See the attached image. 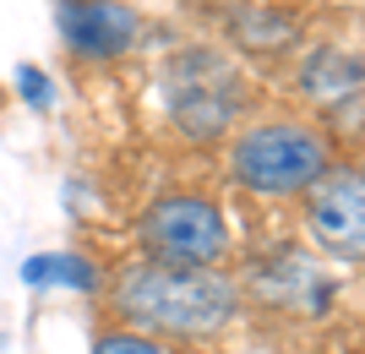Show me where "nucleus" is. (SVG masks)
Wrapping results in <instances>:
<instances>
[{"label":"nucleus","instance_id":"f257e3e1","mask_svg":"<svg viewBox=\"0 0 365 354\" xmlns=\"http://www.w3.org/2000/svg\"><path fill=\"white\" fill-rule=\"evenodd\" d=\"M115 327L164 343H213L245 316V283L229 267H169L137 256L104 283Z\"/></svg>","mask_w":365,"mask_h":354},{"label":"nucleus","instance_id":"f03ea898","mask_svg":"<svg viewBox=\"0 0 365 354\" xmlns=\"http://www.w3.org/2000/svg\"><path fill=\"white\" fill-rule=\"evenodd\" d=\"M338 164L333 131L305 115H251L224 142V180L257 202H294Z\"/></svg>","mask_w":365,"mask_h":354},{"label":"nucleus","instance_id":"7ed1b4c3","mask_svg":"<svg viewBox=\"0 0 365 354\" xmlns=\"http://www.w3.org/2000/svg\"><path fill=\"white\" fill-rule=\"evenodd\" d=\"M158 98H164V120L191 147H224L235 137V125L251 120L257 82L229 49L180 44L158 66Z\"/></svg>","mask_w":365,"mask_h":354},{"label":"nucleus","instance_id":"20e7f679","mask_svg":"<svg viewBox=\"0 0 365 354\" xmlns=\"http://www.w3.org/2000/svg\"><path fill=\"white\" fill-rule=\"evenodd\" d=\"M137 251L169 267H224L235 251V224L213 191H158L137 213Z\"/></svg>","mask_w":365,"mask_h":354},{"label":"nucleus","instance_id":"39448f33","mask_svg":"<svg viewBox=\"0 0 365 354\" xmlns=\"http://www.w3.org/2000/svg\"><path fill=\"white\" fill-rule=\"evenodd\" d=\"M305 234H311V246L338 262L344 273L365 262V175L360 164H333V170L322 175L311 191H305Z\"/></svg>","mask_w":365,"mask_h":354},{"label":"nucleus","instance_id":"423d86ee","mask_svg":"<svg viewBox=\"0 0 365 354\" xmlns=\"http://www.w3.org/2000/svg\"><path fill=\"white\" fill-rule=\"evenodd\" d=\"M55 33L82 66L125 61L142 38V11L131 0H55Z\"/></svg>","mask_w":365,"mask_h":354},{"label":"nucleus","instance_id":"0eeeda50","mask_svg":"<svg viewBox=\"0 0 365 354\" xmlns=\"http://www.w3.org/2000/svg\"><path fill=\"white\" fill-rule=\"evenodd\" d=\"M294 93H300L305 109H317L327 120H360V93H365V61L354 44H338V38H322V44H300V61H294Z\"/></svg>","mask_w":365,"mask_h":354},{"label":"nucleus","instance_id":"6e6552de","mask_svg":"<svg viewBox=\"0 0 365 354\" xmlns=\"http://www.w3.org/2000/svg\"><path fill=\"white\" fill-rule=\"evenodd\" d=\"M251 294H257L262 306H273V311L322 316V311H333V300H338V278H327L305 251L278 246V251L251 256Z\"/></svg>","mask_w":365,"mask_h":354},{"label":"nucleus","instance_id":"1a4fd4ad","mask_svg":"<svg viewBox=\"0 0 365 354\" xmlns=\"http://www.w3.org/2000/svg\"><path fill=\"white\" fill-rule=\"evenodd\" d=\"M218 28H224V44L235 55H245V61H284V55H300V44H305V16L278 6V0L224 6Z\"/></svg>","mask_w":365,"mask_h":354},{"label":"nucleus","instance_id":"9d476101","mask_svg":"<svg viewBox=\"0 0 365 354\" xmlns=\"http://www.w3.org/2000/svg\"><path fill=\"white\" fill-rule=\"evenodd\" d=\"M22 283L28 289H82V294H98L104 289V273L93 256L82 251H38L22 262Z\"/></svg>","mask_w":365,"mask_h":354},{"label":"nucleus","instance_id":"9b49d317","mask_svg":"<svg viewBox=\"0 0 365 354\" xmlns=\"http://www.w3.org/2000/svg\"><path fill=\"white\" fill-rule=\"evenodd\" d=\"M93 354H175V343L164 338H148V333H137V327H98L93 333Z\"/></svg>","mask_w":365,"mask_h":354},{"label":"nucleus","instance_id":"f8f14e48","mask_svg":"<svg viewBox=\"0 0 365 354\" xmlns=\"http://www.w3.org/2000/svg\"><path fill=\"white\" fill-rule=\"evenodd\" d=\"M11 82H16V98H22L33 115H55V104H61V98H55V77H49L44 66L22 61V66L11 71Z\"/></svg>","mask_w":365,"mask_h":354},{"label":"nucleus","instance_id":"ddd939ff","mask_svg":"<svg viewBox=\"0 0 365 354\" xmlns=\"http://www.w3.org/2000/svg\"><path fill=\"white\" fill-rule=\"evenodd\" d=\"M213 6H251V0H213Z\"/></svg>","mask_w":365,"mask_h":354}]
</instances>
